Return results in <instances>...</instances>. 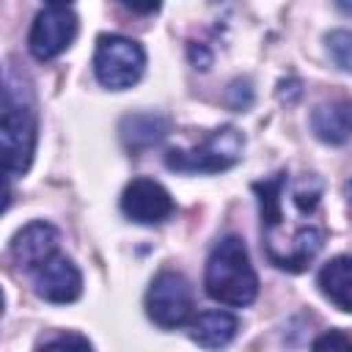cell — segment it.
I'll return each mask as SVG.
<instances>
[{
  "mask_svg": "<svg viewBox=\"0 0 352 352\" xmlns=\"http://www.w3.org/2000/svg\"><path fill=\"white\" fill-rule=\"evenodd\" d=\"M286 170L275 173L272 179L256 182L253 192L258 195V209H261V228H264V242H267V256L275 267L300 272L305 270L314 256L322 250L324 234L305 223L294 228H283V206H280V184H283Z\"/></svg>",
  "mask_w": 352,
  "mask_h": 352,
  "instance_id": "obj_1",
  "label": "cell"
},
{
  "mask_svg": "<svg viewBox=\"0 0 352 352\" xmlns=\"http://www.w3.org/2000/svg\"><path fill=\"white\" fill-rule=\"evenodd\" d=\"M206 294L223 305H248L258 294V278L250 264L248 248L239 236H223L209 258L204 272Z\"/></svg>",
  "mask_w": 352,
  "mask_h": 352,
  "instance_id": "obj_2",
  "label": "cell"
},
{
  "mask_svg": "<svg viewBox=\"0 0 352 352\" xmlns=\"http://www.w3.org/2000/svg\"><path fill=\"white\" fill-rule=\"evenodd\" d=\"M0 148L8 176H19L30 168L36 151V110L28 94L14 85L11 74L3 91V121H0Z\"/></svg>",
  "mask_w": 352,
  "mask_h": 352,
  "instance_id": "obj_3",
  "label": "cell"
},
{
  "mask_svg": "<svg viewBox=\"0 0 352 352\" xmlns=\"http://www.w3.org/2000/svg\"><path fill=\"white\" fill-rule=\"evenodd\" d=\"M242 148H245L242 132L234 126H223L195 148H170L165 154V165L179 173H217L236 165Z\"/></svg>",
  "mask_w": 352,
  "mask_h": 352,
  "instance_id": "obj_4",
  "label": "cell"
},
{
  "mask_svg": "<svg viewBox=\"0 0 352 352\" xmlns=\"http://www.w3.org/2000/svg\"><path fill=\"white\" fill-rule=\"evenodd\" d=\"M143 69H146V52L138 41L118 33L99 36L94 52V74L104 88L110 91L132 88L140 80Z\"/></svg>",
  "mask_w": 352,
  "mask_h": 352,
  "instance_id": "obj_5",
  "label": "cell"
},
{
  "mask_svg": "<svg viewBox=\"0 0 352 352\" xmlns=\"http://www.w3.org/2000/svg\"><path fill=\"white\" fill-rule=\"evenodd\" d=\"M146 314L154 324L170 330L192 316V289L182 272H160L146 292Z\"/></svg>",
  "mask_w": 352,
  "mask_h": 352,
  "instance_id": "obj_6",
  "label": "cell"
},
{
  "mask_svg": "<svg viewBox=\"0 0 352 352\" xmlns=\"http://www.w3.org/2000/svg\"><path fill=\"white\" fill-rule=\"evenodd\" d=\"M74 36H77L74 11H69V6H50L36 14L30 36H28V47H30L33 58L50 60V58L60 55L74 41Z\"/></svg>",
  "mask_w": 352,
  "mask_h": 352,
  "instance_id": "obj_7",
  "label": "cell"
},
{
  "mask_svg": "<svg viewBox=\"0 0 352 352\" xmlns=\"http://www.w3.org/2000/svg\"><path fill=\"white\" fill-rule=\"evenodd\" d=\"M121 209L129 220L151 226V223H162L173 214V198L160 182L135 179L126 184V190L121 195Z\"/></svg>",
  "mask_w": 352,
  "mask_h": 352,
  "instance_id": "obj_8",
  "label": "cell"
},
{
  "mask_svg": "<svg viewBox=\"0 0 352 352\" xmlns=\"http://www.w3.org/2000/svg\"><path fill=\"white\" fill-rule=\"evenodd\" d=\"M33 283H36V294L44 297L47 302H72L82 292L80 270L74 267L72 258L58 253L33 270Z\"/></svg>",
  "mask_w": 352,
  "mask_h": 352,
  "instance_id": "obj_9",
  "label": "cell"
},
{
  "mask_svg": "<svg viewBox=\"0 0 352 352\" xmlns=\"http://www.w3.org/2000/svg\"><path fill=\"white\" fill-rule=\"evenodd\" d=\"M58 228L44 223V220H36V223H28L11 242V256L19 267L25 270H36L41 267L47 258H52L58 253Z\"/></svg>",
  "mask_w": 352,
  "mask_h": 352,
  "instance_id": "obj_10",
  "label": "cell"
},
{
  "mask_svg": "<svg viewBox=\"0 0 352 352\" xmlns=\"http://www.w3.org/2000/svg\"><path fill=\"white\" fill-rule=\"evenodd\" d=\"M311 129L322 143L341 146L352 138V102L349 99H330L314 107Z\"/></svg>",
  "mask_w": 352,
  "mask_h": 352,
  "instance_id": "obj_11",
  "label": "cell"
},
{
  "mask_svg": "<svg viewBox=\"0 0 352 352\" xmlns=\"http://www.w3.org/2000/svg\"><path fill=\"white\" fill-rule=\"evenodd\" d=\"M322 294L341 311L352 314V256H336L319 270Z\"/></svg>",
  "mask_w": 352,
  "mask_h": 352,
  "instance_id": "obj_12",
  "label": "cell"
},
{
  "mask_svg": "<svg viewBox=\"0 0 352 352\" xmlns=\"http://www.w3.org/2000/svg\"><path fill=\"white\" fill-rule=\"evenodd\" d=\"M239 330V322L228 311H201L190 322V338L201 346H226Z\"/></svg>",
  "mask_w": 352,
  "mask_h": 352,
  "instance_id": "obj_13",
  "label": "cell"
},
{
  "mask_svg": "<svg viewBox=\"0 0 352 352\" xmlns=\"http://www.w3.org/2000/svg\"><path fill=\"white\" fill-rule=\"evenodd\" d=\"M121 132H124L126 146H132V148H146V146L160 143V140L168 135V121H165L162 116H154V113L132 116V118L124 121Z\"/></svg>",
  "mask_w": 352,
  "mask_h": 352,
  "instance_id": "obj_14",
  "label": "cell"
},
{
  "mask_svg": "<svg viewBox=\"0 0 352 352\" xmlns=\"http://www.w3.org/2000/svg\"><path fill=\"white\" fill-rule=\"evenodd\" d=\"M327 52L338 69L352 72V33L349 30H333L327 36Z\"/></svg>",
  "mask_w": 352,
  "mask_h": 352,
  "instance_id": "obj_15",
  "label": "cell"
},
{
  "mask_svg": "<svg viewBox=\"0 0 352 352\" xmlns=\"http://www.w3.org/2000/svg\"><path fill=\"white\" fill-rule=\"evenodd\" d=\"M314 349H338V352H349L352 349V336H346V333H341V330H330V333H324V336H319L316 341H314Z\"/></svg>",
  "mask_w": 352,
  "mask_h": 352,
  "instance_id": "obj_16",
  "label": "cell"
},
{
  "mask_svg": "<svg viewBox=\"0 0 352 352\" xmlns=\"http://www.w3.org/2000/svg\"><path fill=\"white\" fill-rule=\"evenodd\" d=\"M41 349H60V346H77V349H91V341L82 338V336H74V333H60V336H52V338H44L38 344Z\"/></svg>",
  "mask_w": 352,
  "mask_h": 352,
  "instance_id": "obj_17",
  "label": "cell"
},
{
  "mask_svg": "<svg viewBox=\"0 0 352 352\" xmlns=\"http://www.w3.org/2000/svg\"><path fill=\"white\" fill-rule=\"evenodd\" d=\"M118 3L135 14H154L160 8V0H118Z\"/></svg>",
  "mask_w": 352,
  "mask_h": 352,
  "instance_id": "obj_18",
  "label": "cell"
},
{
  "mask_svg": "<svg viewBox=\"0 0 352 352\" xmlns=\"http://www.w3.org/2000/svg\"><path fill=\"white\" fill-rule=\"evenodd\" d=\"M336 6H338V11H341V14L352 16V0H336Z\"/></svg>",
  "mask_w": 352,
  "mask_h": 352,
  "instance_id": "obj_19",
  "label": "cell"
},
{
  "mask_svg": "<svg viewBox=\"0 0 352 352\" xmlns=\"http://www.w3.org/2000/svg\"><path fill=\"white\" fill-rule=\"evenodd\" d=\"M47 3H50V6H69L72 0H47Z\"/></svg>",
  "mask_w": 352,
  "mask_h": 352,
  "instance_id": "obj_20",
  "label": "cell"
}]
</instances>
